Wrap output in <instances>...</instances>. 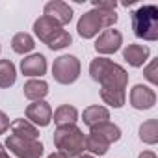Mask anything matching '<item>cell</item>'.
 <instances>
[{
  "instance_id": "cell-24",
  "label": "cell",
  "mask_w": 158,
  "mask_h": 158,
  "mask_svg": "<svg viewBox=\"0 0 158 158\" xmlns=\"http://www.w3.org/2000/svg\"><path fill=\"white\" fill-rule=\"evenodd\" d=\"M156 69H158V60H152L151 65L145 69V78L151 82V84H158V74H156Z\"/></svg>"
},
{
  "instance_id": "cell-31",
  "label": "cell",
  "mask_w": 158,
  "mask_h": 158,
  "mask_svg": "<svg viewBox=\"0 0 158 158\" xmlns=\"http://www.w3.org/2000/svg\"><path fill=\"white\" fill-rule=\"evenodd\" d=\"M6 158H10V156H6Z\"/></svg>"
},
{
  "instance_id": "cell-29",
  "label": "cell",
  "mask_w": 158,
  "mask_h": 158,
  "mask_svg": "<svg viewBox=\"0 0 158 158\" xmlns=\"http://www.w3.org/2000/svg\"><path fill=\"white\" fill-rule=\"evenodd\" d=\"M6 156H8V154H6V149L0 145V158H6Z\"/></svg>"
},
{
  "instance_id": "cell-1",
  "label": "cell",
  "mask_w": 158,
  "mask_h": 158,
  "mask_svg": "<svg viewBox=\"0 0 158 158\" xmlns=\"http://www.w3.org/2000/svg\"><path fill=\"white\" fill-rule=\"evenodd\" d=\"M89 74L95 82L101 84V88H117V89H125L127 82H128V74L127 71L106 60V58H97L91 61L89 65Z\"/></svg>"
},
{
  "instance_id": "cell-28",
  "label": "cell",
  "mask_w": 158,
  "mask_h": 158,
  "mask_svg": "<svg viewBox=\"0 0 158 158\" xmlns=\"http://www.w3.org/2000/svg\"><path fill=\"white\" fill-rule=\"evenodd\" d=\"M48 158H67V156L61 152H52V154H48Z\"/></svg>"
},
{
  "instance_id": "cell-11",
  "label": "cell",
  "mask_w": 158,
  "mask_h": 158,
  "mask_svg": "<svg viewBox=\"0 0 158 158\" xmlns=\"http://www.w3.org/2000/svg\"><path fill=\"white\" fill-rule=\"evenodd\" d=\"M45 17L56 21L60 26L63 24H69L71 19H73V10L69 8V4L65 2H60V0H52L45 6Z\"/></svg>"
},
{
  "instance_id": "cell-4",
  "label": "cell",
  "mask_w": 158,
  "mask_h": 158,
  "mask_svg": "<svg viewBox=\"0 0 158 158\" xmlns=\"http://www.w3.org/2000/svg\"><path fill=\"white\" fill-rule=\"evenodd\" d=\"M54 145L60 149L58 152L69 156H78L86 149V136L76 125H63L58 127L54 132Z\"/></svg>"
},
{
  "instance_id": "cell-22",
  "label": "cell",
  "mask_w": 158,
  "mask_h": 158,
  "mask_svg": "<svg viewBox=\"0 0 158 158\" xmlns=\"http://www.w3.org/2000/svg\"><path fill=\"white\" fill-rule=\"evenodd\" d=\"M34 37L26 32H21V34H15L13 39H11V48L17 52V54H26L34 48Z\"/></svg>"
},
{
  "instance_id": "cell-19",
  "label": "cell",
  "mask_w": 158,
  "mask_h": 158,
  "mask_svg": "<svg viewBox=\"0 0 158 158\" xmlns=\"http://www.w3.org/2000/svg\"><path fill=\"white\" fill-rule=\"evenodd\" d=\"M17 80L15 65L10 60H0V88H10Z\"/></svg>"
},
{
  "instance_id": "cell-23",
  "label": "cell",
  "mask_w": 158,
  "mask_h": 158,
  "mask_svg": "<svg viewBox=\"0 0 158 158\" xmlns=\"http://www.w3.org/2000/svg\"><path fill=\"white\" fill-rule=\"evenodd\" d=\"M108 147H110V143H106V141H104L101 136H97V134H91V132H89V136L86 138V149H88L89 152H93V154L102 156V154L108 152Z\"/></svg>"
},
{
  "instance_id": "cell-20",
  "label": "cell",
  "mask_w": 158,
  "mask_h": 158,
  "mask_svg": "<svg viewBox=\"0 0 158 158\" xmlns=\"http://www.w3.org/2000/svg\"><path fill=\"white\" fill-rule=\"evenodd\" d=\"M139 139L143 143L154 145L158 141V121L156 119H149L145 123H141L139 127Z\"/></svg>"
},
{
  "instance_id": "cell-25",
  "label": "cell",
  "mask_w": 158,
  "mask_h": 158,
  "mask_svg": "<svg viewBox=\"0 0 158 158\" xmlns=\"http://www.w3.org/2000/svg\"><path fill=\"white\" fill-rule=\"evenodd\" d=\"M115 6H117V2H114V0H95L93 2V8H101V10H112V11H115Z\"/></svg>"
},
{
  "instance_id": "cell-10",
  "label": "cell",
  "mask_w": 158,
  "mask_h": 158,
  "mask_svg": "<svg viewBox=\"0 0 158 158\" xmlns=\"http://www.w3.org/2000/svg\"><path fill=\"white\" fill-rule=\"evenodd\" d=\"M26 117L39 127H47L52 121V108L45 101H35L26 108Z\"/></svg>"
},
{
  "instance_id": "cell-14",
  "label": "cell",
  "mask_w": 158,
  "mask_h": 158,
  "mask_svg": "<svg viewBox=\"0 0 158 158\" xmlns=\"http://www.w3.org/2000/svg\"><path fill=\"white\" fill-rule=\"evenodd\" d=\"M91 134L101 136L106 143H114V141H117V139L121 138V128H119L117 125L106 121V123H101V125L91 127Z\"/></svg>"
},
{
  "instance_id": "cell-27",
  "label": "cell",
  "mask_w": 158,
  "mask_h": 158,
  "mask_svg": "<svg viewBox=\"0 0 158 158\" xmlns=\"http://www.w3.org/2000/svg\"><path fill=\"white\" fill-rule=\"evenodd\" d=\"M138 158H156V154H154V152H151V151H143Z\"/></svg>"
},
{
  "instance_id": "cell-13",
  "label": "cell",
  "mask_w": 158,
  "mask_h": 158,
  "mask_svg": "<svg viewBox=\"0 0 158 158\" xmlns=\"http://www.w3.org/2000/svg\"><path fill=\"white\" fill-rule=\"evenodd\" d=\"M123 58L132 67H141L145 63V60L149 58V47H143V45H128L123 50Z\"/></svg>"
},
{
  "instance_id": "cell-2",
  "label": "cell",
  "mask_w": 158,
  "mask_h": 158,
  "mask_svg": "<svg viewBox=\"0 0 158 158\" xmlns=\"http://www.w3.org/2000/svg\"><path fill=\"white\" fill-rule=\"evenodd\" d=\"M117 23V13L112 10H101V8H93L91 11L84 13L76 24V30L84 39H91L99 34V30L102 28H112Z\"/></svg>"
},
{
  "instance_id": "cell-9",
  "label": "cell",
  "mask_w": 158,
  "mask_h": 158,
  "mask_svg": "<svg viewBox=\"0 0 158 158\" xmlns=\"http://www.w3.org/2000/svg\"><path fill=\"white\" fill-rule=\"evenodd\" d=\"M154 102H156V95H154V91L151 88L141 86V84L132 88V91H130V104L136 110H149V108L154 106Z\"/></svg>"
},
{
  "instance_id": "cell-18",
  "label": "cell",
  "mask_w": 158,
  "mask_h": 158,
  "mask_svg": "<svg viewBox=\"0 0 158 158\" xmlns=\"http://www.w3.org/2000/svg\"><path fill=\"white\" fill-rule=\"evenodd\" d=\"M78 119V112L74 106H69V104H63L60 106L56 112H54V123L58 127H63V125H74Z\"/></svg>"
},
{
  "instance_id": "cell-30",
  "label": "cell",
  "mask_w": 158,
  "mask_h": 158,
  "mask_svg": "<svg viewBox=\"0 0 158 158\" xmlns=\"http://www.w3.org/2000/svg\"><path fill=\"white\" fill-rule=\"evenodd\" d=\"M74 158H95V156H91V154H84V152H82V154H78V156H74Z\"/></svg>"
},
{
  "instance_id": "cell-8",
  "label": "cell",
  "mask_w": 158,
  "mask_h": 158,
  "mask_svg": "<svg viewBox=\"0 0 158 158\" xmlns=\"http://www.w3.org/2000/svg\"><path fill=\"white\" fill-rule=\"evenodd\" d=\"M121 43H123V35H121L117 30L108 28V30H104V32L99 35V39H97V43H95V48H97V52H101V54H114V52L119 50Z\"/></svg>"
},
{
  "instance_id": "cell-6",
  "label": "cell",
  "mask_w": 158,
  "mask_h": 158,
  "mask_svg": "<svg viewBox=\"0 0 158 158\" xmlns=\"http://www.w3.org/2000/svg\"><path fill=\"white\" fill-rule=\"evenodd\" d=\"M78 74H80V61L74 56H60L54 60V65H52V76L54 80L60 82V84H73L76 82Z\"/></svg>"
},
{
  "instance_id": "cell-7",
  "label": "cell",
  "mask_w": 158,
  "mask_h": 158,
  "mask_svg": "<svg viewBox=\"0 0 158 158\" xmlns=\"http://www.w3.org/2000/svg\"><path fill=\"white\" fill-rule=\"evenodd\" d=\"M6 147L19 158H41L43 156V145L37 139H24L17 136H8Z\"/></svg>"
},
{
  "instance_id": "cell-26",
  "label": "cell",
  "mask_w": 158,
  "mask_h": 158,
  "mask_svg": "<svg viewBox=\"0 0 158 158\" xmlns=\"http://www.w3.org/2000/svg\"><path fill=\"white\" fill-rule=\"evenodd\" d=\"M10 127V117L4 114V112H0V134H4Z\"/></svg>"
},
{
  "instance_id": "cell-17",
  "label": "cell",
  "mask_w": 158,
  "mask_h": 158,
  "mask_svg": "<svg viewBox=\"0 0 158 158\" xmlns=\"http://www.w3.org/2000/svg\"><path fill=\"white\" fill-rule=\"evenodd\" d=\"M11 132L17 138H24V139H37L39 130L26 119H15L11 123Z\"/></svg>"
},
{
  "instance_id": "cell-21",
  "label": "cell",
  "mask_w": 158,
  "mask_h": 158,
  "mask_svg": "<svg viewBox=\"0 0 158 158\" xmlns=\"http://www.w3.org/2000/svg\"><path fill=\"white\" fill-rule=\"evenodd\" d=\"M101 97L106 104L114 106V108H121L125 104V89H117V88H101Z\"/></svg>"
},
{
  "instance_id": "cell-3",
  "label": "cell",
  "mask_w": 158,
  "mask_h": 158,
  "mask_svg": "<svg viewBox=\"0 0 158 158\" xmlns=\"http://www.w3.org/2000/svg\"><path fill=\"white\" fill-rule=\"evenodd\" d=\"M34 32L35 35L52 50H60V48H65L67 45H71V35L69 32L63 30V26H60L56 21L48 19V17H39L35 23H34Z\"/></svg>"
},
{
  "instance_id": "cell-16",
  "label": "cell",
  "mask_w": 158,
  "mask_h": 158,
  "mask_svg": "<svg viewBox=\"0 0 158 158\" xmlns=\"http://www.w3.org/2000/svg\"><path fill=\"white\" fill-rule=\"evenodd\" d=\"M24 97L30 101H43V97L48 93V84L45 80H28L24 84Z\"/></svg>"
},
{
  "instance_id": "cell-15",
  "label": "cell",
  "mask_w": 158,
  "mask_h": 158,
  "mask_svg": "<svg viewBox=\"0 0 158 158\" xmlns=\"http://www.w3.org/2000/svg\"><path fill=\"white\" fill-rule=\"evenodd\" d=\"M84 123L91 128L95 125H101V123H106L110 119V112L104 108V106H89L84 110Z\"/></svg>"
},
{
  "instance_id": "cell-5",
  "label": "cell",
  "mask_w": 158,
  "mask_h": 158,
  "mask_svg": "<svg viewBox=\"0 0 158 158\" xmlns=\"http://www.w3.org/2000/svg\"><path fill=\"white\" fill-rule=\"evenodd\" d=\"M132 30L136 37L145 41L158 39V8L156 6H141L132 13Z\"/></svg>"
},
{
  "instance_id": "cell-12",
  "label": "cell",
  "mask_w": 158,
  "mask_h": 158,
  "mask_svg": "<svg viewBox=\"0 0 158 158\" xmlns=\"http://www.w3.org/2000/svg\"><path fill=\"white\" fill-rule=\"evenodd\" d=\"M21 71L26 76H41L47 71V60L43 54H32L21 61Z\"/></svg>"
}]
</instances>
